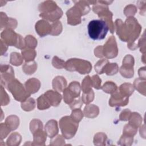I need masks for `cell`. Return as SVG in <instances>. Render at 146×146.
<instances>
[{"label": "cell", "mask_w": 146, "mask_h": 146, "mask_svg": "<svg viewBox=\"0 0 146 146\" xmlns=\"http://www.w3.org/2000/svg\"><path fill=\"white\" fill-rule=\"evenodd\" d=\"M67 88L75 98L79 97L81 91V86L78 82L74 81L71 82L67 87Z\"/></svg>", "instance_id": "obj_34"}, {"label": "cell", "mask_w": 146, "mask_h": 146, "mask_svg": "<svg viewBox=\"0 0 146 146\" xmlns=\"http://www.w3.org/2000/svg\"><path fill=\"white\" fill-rule=\"evenodd\" d=\"M67 83L66 79L62 76H56L52 82V86L54 90L60 92L67 87Z\"/></svg>", "instance_id": "obj_20"}, {"label": "cell", "mask_w": 146, "mask_h": 146, "mask_svg": "<svg viewBox=\"0 0 146 146\" xmlns=\"http://www.w3.org/2000/svg\"><path fill=\"white\" fill-rule=\"evenodd\" d=\"M129 102V97L121 94L118 89L112 94L109 100V106L111 107H124Z\"/></svg>", "instance_id": "obj_11"}, {"label": "cell", "mask_w": 146, "mask_h": 146, "mask_svg": "<svg viewBox=\"0 0 146 146\" xmlns=\"http://www.w3.org/2000/svg\"><path fill=\"white\" fill-rule=\"evenodd\" d=\"M95 56L97 58H102L104 57L103 53V46H98L94 50Z\"/></svg>", "instance_id": "obj_60"}, {"label": "cell", "mask_w": 146, "mask_h": 146, "mask_svg": "<svg viewBox=\"0 0 146 146\" xmlns=\"http://www.w3.org/2000/svg\"><path fill=\"white\" fill-rule=\"evenodd\" d=\"M83 103L82 100V99L79 97L78 99H74V100L69 105H70V108L72 110L75 109L80 108L82 106Z\"/></svg>", "instance_id": "obj_55"}, {"label": "cell", "mask_w": 146, "mask_h": 146, "mask_svg": "<svg viewBox=\"0 0 146 146\" xmlns=\"http://www.w3.org/2000/svg\"><path fill=\"white\" fill-rule=\"evenodd\" d=\"M37 108L39 110H44L49 108L51 106L44 94L39 96L36 99Z\"/></svg>", "instance_id": "obj_31"}, {"label": "cell", "mask_w": 146, "mask_h": 146, "mask_svg": "<svg viewBox=\"0 0 146 146\" xmlns=\"http://www.w3.org/2000/svg\"><path fill=\"white\" fill-rule=\"evenodd\" d=\"M117 85L112 81H107L105 82L101 88L103 92L109 94H112L117 90Z\"/></svg>", "instance_id": "obj_36"}, {"label": "cell", "mask_w": 146, "mask_h": 146, "mask_svg": "<svg viewBox=\"0 0 146 146\" xmlns=\"http://www.w3.org/2000/svg\"><path fill=\"white\" fill-rule=\"evenodd\" d=\"M145 3L146 2L143 1H139L137 2V6L140 9V14L141 15H145Z\"/></svg>", "instance_id": "obj_59"}, {"label": "cell", "mask_w": 146, "mask_h": 146, "mask_svg": "<svg viewBox=\"0 0 146 146\" xmlns=\"http://www.w3.org/2000/svg\"><path fill=\"white\" fill-rule=\"evenodd\" d=\"M88 34L93 40H102L105 38L108 27L107 23L102 19H94L88 24Z\"/></svg>", "instance_id": "obj_2"}, {"label": "cell", "mask_w": 146, "mask_h": 146, "mask_svg": "<svg viewBox=\"0 0 146 146\" xmlns=\"http://www.w3.org/2000/svg\"><path fill=\"white\" fill-rule=\"evenodd\" d=\"M137 46H138V47L140 48V52H142L143 54H145V42L144 33H143L142 37L139 40Z\"/></svg>", "instance_id": "obj_58"}, {"label": "cell", "mask_w": 146, "mask_h": 146, "mask_svg": "<svg viewBox=\"0 0 146 146\" xmlns=\"http://www.w3.org/2000/svg\"><path fill=\"white\" fill-rule=\"evenodd\" d=\"M0 14H1V29H2L3 28H5V29L7 25L9 18L7 16L6 13L3 12L1 11Z\"/></svg>", "instance_id": "obj_56"}, {"label": "cell", "mask_w": 146, "mask_h": 146, "mask_svg": "<svg viewBox=\"0 0 146 146\" xmlns=\"http://www.w3.org/2000/svg\"><path fill=\"white\" fill-rule=\"evenodd\" d=\"M133 141V137L129 136L123 134L119 140H118L117 144L120 145H131Z\"/></svg>", "instance_id": "obj_43"}, {"label": "cell", "mask_w": 146, "mask_h": 146, "mask_svg": "<svg viewBox=\"0 0 146 146\" xmlns=\"http://www.w3.org/2000/svg\"><path fill=\"white\" fill-rule=\"evenodd\" d=\"M43 128V123L41 120L38 119H33L30 123V130L31 133H33L38 129Z\"/></svg>", "instance_id": "obj_44"}, {"label": "cell", "mask_w": 146, "mask_h": 146, "mask_svg": "<svg viewBox=\"0 0 146 146\" xmlns=\"http://www.w3.org/2000/svg\"><path fill=\"white\" fill-rule=\"evenodd\" d=\"M129 124L132 126L138 128L142 123L143 118L137 112H131L129 118L128 119Z\"/></svg>", "instance_id": "obj_27"}, {"label": "cell", "mask_w": 146, "mask_h": 146, "mask_svg": "<svg viewBox=\"0 0 146 146\" xmlns=\"http://www.w3.org/2000/svg\"><path fill=\"white\" fill-rule=\"evenodd\" d=\"M59 127L63 136L66 139L74 137L79 127L78 123L74 121L70 116L62 117L59 122Z\"/></svg>", "instance_id": "obj_6"}, {"label": "cell", "mask_w": 146, "mask_h": 146, "mask_svg": "<svg viewBox=\"0 0 146 146\" xmlns=\"http://www.w3.org/2000/svg\"><path fill=\"white\" fill-rule=\"evenodd\" d=\"M63 99L64 103L69 105L74 100L75 98L66 87L63 91Z\"/></svg>", "instance_id": "obj_46"}, {"label": "cell", "mask_w": 146, "mask_h": 146, "mask_svg": "<svg viewBox=\"0 0 146 146\" xmlns=\"http://www.w3.org/2000/svg\"><path fill=\"white\" fill-rule=\"evenodd\" d=\"M92 11L97 14L100 19L104 21L107 25L110 33L113 34L115 31V25L112 21V13L109 10L107 5L103 4L99 1H96L93 5Z\"/></svg>", "instance_id": "obj_3"}, {"label": "cell", "mask_w": 146, "mask_h": 146, "mask_svg": "<svg viewBox=\"0 0 146 146\" xmlns=\"http://www.w3.org/2000/svg\"><path fill=\"white\" fill-rule=\"evenodd\" d=\"M107 136L103 132H98L94 137V144L97 146H103L106 144Z\"/></svg>", "instance_id": "obj_32"}, {"label": "cell", "mask_w": 146, "mask_h": 146, "mask_svg": "<svg viewBox=\"0 0 146 146\" xmlns=\"http://www.w3.org/2000/svg\"><path fill=\"white\" fill-rule=\"evenodd\" d=\"M117 89L121 94L128 97H129L135 90L133 84L129 83H124L121 84Z\"/></svg>", "instance_id": "obj_28"}, {"label": "cell", "mask_w": 146, "mask_h": 146, "mask_svg": "<svg viewBox=\"0 0 146 146\" xmlns=\"http://www.w3.org/2000/svg\"><path fill=\"white\" fill-rule=\"evenodd\" d=\"M63 30L62 24L60 21H56L51 25V31L50 35L58 36L61 34Z\"/></svg>", "instance_id": "obj_38"}, {"label": "cell", "mask_w": 146, "mask_h": 146, "mask_svg": "<svg viewBox=\"0 0 146 146\" xmlns=\"http://www.w3.org/2000/svg\"><path fill=\"white\" fill-rule=\"evenodd\" d=\"M137 128L132 126L131 124H127L124 125L123 131V134L129 136L133 137L137 133Z\"/></svg>", "instance_id": "obj_47"}, {"label": "cell", "mask_w": 146, "mask_h": 146, "mask_svg": "<svg viewBox=\"0 0 146 146\" xmlns=\"http://www.w3.org/2000/svg\"><path fill=\"white\" fill-rule=\"evenodd\" d=\"M17 25H18V22L15 19L13 18H9L6 29L14 30L17 27Z\"/></svg>", "instance_id": "obj_57"}, {"label": "cell", "mask_w": 146, "mask_h": 146, "mask_svg": "<svg viewBox=\"0 0 146 146\" xmlns=\"http://www.w3.org/2000/svg\"><path fill=\"white\" fill-rule=\"evenodd\" d=\"M35 29L38 35L40 37H43L50 34L51 31V25L47 21L41 19L35 23Z\"/></svg>", "instance_id": "obj_13"}, {"label": "cell", "mask_w": 146, "mask_h": 146, "mask_svg": "<svg viewBox=\"0 0 146 146\" xmlns=\"http://www.w3.org/2000/svg\"><path fill=\"white\" fill-rule=\"evenodd\" d=\"M44 131L47 136L51 139L57 135L59 132V128L56 120L54 119L48 120L44 125Z\"/></svg>", "instance_id": "obj_16"}, {"label": "cell", "mask_w": 146, "mask_h": 146, "mask_svg": "<svg viewBox=\"0 0 146 146\" xmlns=\"http://www.w3.org/2000/svg\"><path fill=\"white\" fill-rule=\"evenodd\" d=\"M38 65L35 61L26 62L22 66V71L26 75H32L37 70Z\"/></svg>", "instance_id": "obj_24"}, {"label": "cell", "mask_w": 146, "mask_h": 146, "mask_svg": "<svg viewBox=\"0 0 146 146\" xmlns=\"http://www.w3.org/2000/svg\"><path fill=\"white\" fill-rule=\"evenodd\" d=\"M64 137L63 135H56L54 137L51 138L50 141V145H65Z\"/></svg>", "instance_id": "obj_49"}, {"label": "cell", "mask_w": 146, "mask_h": 146, "mask_svg": "<svg viewBox=\"0 0 146 146\" xmlns=\"http://www.w3.org/2000/svg\"><path fill=\"white\" fill-rule=\"evenodd\" d=\"M23 59L26 62L33 61L36 56V52L34 49L25 47L21 51Z\"/></svg>", "instance_id": "obj_26"}, {"label": "cell", "mask_w": 146, "mask_h": 146, "mask_svg": "<svg viewBox=\"0 0 146 146\" xmlns=\"http://www.w3.org/2000/svg\"><path fill=\"white\" fill-rule=\"evenodd\" d=\"M94 92L92 89L87 92H83L81 99L83 103L86 104H88L94 100Z\"/></svg>", "instance_id": "obj_42"}, {"label": "cell", "mask_w": 146, "mask_h": 146, "mask_svg": "<svg viewBox=\"0 0 146 146\" xmlns=\"http://www.w3.org/2000/svg\"><path fill=\"white\" fill-rule=\"evenodd\" d=\"M66 62L60 59L57 56H54L52 59V64L56 69H62L65 67Z\"/></svg>", "instance_id": "obj_51"}, {"label": "cell", "mask_w": 146, "mask_h": 146, "mask_svg": "<svg viewBox=\"0 0 146 146\" xmlns=\"http://www.w3.org/2000/svg\"><path fill=\"white\" fill-rule=\"evenodd\" d=\"M67 18V23L71 26H76L79 25L82 22L81 17L82 16L79 10L74 6L66 12Z\"/></svg>", "instance_id": "obj_12"}, {"label": "cell", "mask_w": 146, "mask_h": 146, "mask_svg": "<svg viewBox=\"0 0 146 146\" xmlns=\"http://www.w3.org/2000/svg\"><path fill=\"white\" fill-rule=\"evenodd\" d=\"M21 106L22 109L26 112L33 111L36 106V102L34 98H29L25 101L21 102Z\"/></svg>", "instance_id": "obj_33"}, {"label": "cell", "mask_w": 146, "mask_h": 146, "mask_svg": "<svg viewBox=\"0 0 146 146\" xmlns=\"http://www.w3.org/2000/svg\"><path fill=\"white\" fill-rule=\"evenodd\" d=\"M109 63L107 59H101L98 60L95 64V70L98 74H102L104 73L106 65Z\"/></svg>", "instance_id": "obj_39"}, {"label": "cell", "mask_w": 146, "mask_h": 146, "mask_svg": "<svg viewBox=\"0 0 146 146\" xmlns=\"http://www.w3.org/2000/svg\"><path fill=\"white\" fill-rule=\"evenodd\" d=\"M99 113V108L92 104H87L83 110L84 116L88 118H95Z\"/></svg>", "instance_id": "obj_22"}, {"label": "cell", "mask_w": 146, "mask_h": 146, "mask_svg": "<svg viewBox=\"0 0 146 146\" xmlns=\"http://www.w3.org/2000/svg\"><path fill=\"white\" fill-rule=\"evenodd\" d=\"M10 103V98L2 86H1V104L2 106H7Z\"/></svg>", "instance_id": "obj_50"}, {"label": "cell", "mask_w": 146, "mask_h": 146, "mask_svg": "<svg viewBox=\"0 0 146 146\" xmlns=\"http://www.w3.org/2000/svg\"><path fill=\"white\" fill-rule=\"evenodd\" d=\"M44 95L47 98L51 106L57 107L58 106L62 99L61 94L55 90H48L44 94Z\"/></svg>", "instance_id": "obj_14"}, {"label": "cell", "mask_w": 146, "mask_h": 146, "mask_svg": "<svg viewBox=\"0 0 146 146\" xmlns=\"http://www.w3.org/2000/svg\"><path fill=\"white\" fill-rule=\"evenodd\" d=\"M119 71V66L116 63H108L104 69V73L108 76L115 75Z\"/></svg>", "instance_id": "obj_37"}, {"label": "cell", "mask_w": 146, "mask_h": 146, "mask_svg": "<svg viewBox=\"0 0 146 146\" xmlns=\"http://www.w3.org/2000/svg\"><path fill=\"white\" fill-rule=\"evenodd\" d=\"M65 69L68 71H77L80 74H89L92 70V64L87 60L71 58L66 62Z\"/></svg>", "instance_id": "obj_4"}, {"label": "cell", "mask_w": 146, "mask_h": 146, "mask_svg": "<svg viewBox=\"0 0 146 146\" xmlns=\"http://www.w3.org/2000/svg\"><path fill=\"white\" fill-rule=\"evenodd\" d=\"M6 88L18 102H23L30 96V94L28 93L25 87L15 78L7 84Z\"/></svg>", "instance_id": "obj_7"}, {"label": "cell", "mask_w": 146, "mask_h": 146, "mask_svg": "<svg viewBox=\"0 0 146 146\" xmlns=\"http://www.w3.org/2000/svg\"><path fill=\"white\" fill-rule=\"evenodd\" d=\"M11 131H14L17 129L19 125V119L16 115H10L7 116L5 122Z\"/></svg>", "instance_id": "obj_23"}, {"label": "cell", "mask_w": 146, "mask_h": 146, "mask_svg": "<svg viewBox=\"0 0 146 146\" xmlns=\"http://www.w3.org/2000/svg\"><path fill=\"white\" fill-rule=\"evenodd\" d=\"M131 111L129 109H125L121 111L119 115V120L121 121H128L131 115Z\"/></svg>", "instance_id": "obj_54"}, {"label": "cell", "mask_w": 146, "mask_h": 146, "mask_svg": "<svg viewBox=\"0 0 146 146\" xmlns=\"http://www.w3.org/2000/svg\"><path fill=\"white\" fill-rule=\"evenodd\" d=\"M58 7V5L54 1H46L39 5L38 10L42 14H48L54 11Z\"/></svg>", "instance_id": "obj_19"}, {"label": "cell", "mask_w": 146, "mask_h": 146, "mask_svg": "<svg viewBox=\"0 0 146 146\" xmlns=\"http://www.w3.org/2000/svg\"><path fill=\"white\" fill-rule=\"evenodd\" d=\"M115 30H116V33L120 39L123 42H127L128 36L127 34L126 29L124 22L122 20L117 19L115 22Z\"/></svg>", "instance_id": "obj_15"}, {"label": "cell", "mask_w": 146, "mask_h": 146, "mask_svg": "<svg viewBox=\"0 0 146 146\" xmlns=\"http://www.w3.org/2000/svg\"><path fill=\"white\" fill-rule=\"evenodd\" d=\"M21 135L18 132H13L7 138L6 145L8 146H18L21 144Z\"/></svg>", "instance_id": "obj_25"}, {"label": "cell", "mask_w": 146, "mask_h": 146, "mask_svg": "<svg viewBox=\"0 0 146 146\" xmlns=\"http://www.w3.org/2000/svg\"><path fill=\"white\" fill-rule=\"evenodd\" d=\"M133 86L134 88H135L139 92L143 94L144 96L145 95L146 81L145 79L140 78L136 79L133 82Z\"/></svg>", "instance_id": "obj_30"}, {"label": "cell", "mask_w": 146, "mask_h": 146, "mask_svg": "<svg viewBox=\"0 0 146 146\" xmlns=\"http://www.w3.org/2000/svg\"><path fill=\"white\" fill-rule=\"evenodd\" d=\"M1 84L6 88L7 84L15 79L14 71L11 66L8 64H1Z\"/></svg>", "instance_id": "obj_10"}, {"label": "cell", "mask_w": 146, "mask_h": 146, "mask_svg": "<svg viewBox=\"0 0 146 146\" xmlns=\"http://www.w3.org/2000/svg\"><path fill=\"white\" fill-rule=\"evenodd\" d=\"M11 132V130L8 127L5 123H2L0 124V138L1 140L5 139L9 133Z\"/></svg>", "instance_id": "obj_52"}, {"label": "cell", "mask_w": 146, "mask_h": 146, "mask_svg": "<svg viewBox=\"0 0 146 146\" xmlns=\"http://www.w3.org/2000/svg\"><path fill=\"white\" fill-rule=\"evenodd\" d=\"M25 41L26 44V47L27 48L34 49L36 47L38 42L37 39L31 35H26L25 38Z\"/></svg>", "instance_id": "obj_41"}, {"label": "cell", "mask_w": 146, "mask_h": 146, "mask_svg": "<svg viewBox=\"0 0 146 146\" xmlns=\"http://www.w3.org/2000/svg\"><path fill=\"white\" fill-rule=\"evenodd\" d=\"M1 38L7 46H14L21 50L26 47L25 39L13 30L5 29L1 34Z\"/></svg>", "instance_id": "obj_5"}, {"label": "cell", "mask_w": 146, "mask_h": 146, "mask_svg": "<svg viewBox=\"0 0 146 146\" xmlns=\"http://www.w3.org/2000/svg\"><path fill=\"white\" fill-rule=\"evenodd\" d=\"M135 64L134 58L130 54L126 55L122 62V66L119 68V72L125 78H131L134 75L133 66Z\"/></svg>", "instance_id": "obj_8"}, {"label": "cell", "mask_w": 146, "mask_h": 146, "mask_svg": "<svg viewBox=\"0 0 146 146\" xmlns=\"http://www.w3.org/2000/svg\"><path fill=\"white\" fill-rule=\"evenodd\" d=\"M92 83L91 80V77L87 75L83 79L81 85V89L83 92H87L92 90Z\"/></svg>", "instance_id": "obj_40"}, {"label": "cell", "mask_w": 146, "mask_h": 146, "mask_svg": "<svg viewBox=\"0 0 146 146\" xmlns=\"http://www.w3.org/2000/svg\"><path fill=\"white\" fill-rule=\"evenodd\" d=\"M63 15V11L58 6L57 9L53 12L48 14H42L40 13L39 17L43 18L44 20L48 21L50 22H56L58 21Z\"/></svg>", "instance_id": "obj_21"}, {"label": "cell", "mask_w": 146, "mask_h": 146, "mask_svg": "<svg viewBox=\"0 0 146 146\" xmlns=\"http://www.w3.org/2000/svg\"><path fill=\"white\" fill-rule=\"evenodd\" d=\"M138 74L139 78L145 79V67H143L140 68L138 70Z\"/></svg>", "instance_id": "obj_62"}, {"label": "cell", "mask_w": 146, "mask_h": 146, "mask_svg": "<svg viewBox=\"0 0 146 146\" xmlns=\"http://www.w3.org/2000/svg\"><path fill=\"white\" fill-rule=\"evenodd\" d=\"M124 23L128 36L127 47L131 50H135L138 48L137 44L135 43V41L140 34L141 26L133 17H128Z\"/></svg>", "instance_id": "obj_1"}, {"label": "cell", "mask_w": 146, "mask_h": 146, "mask_svg": "<svg viewBox=\"0 0 146 146\" xmlns=\"http://www.w3.org/2000/svg\"><path fill=\"white\" fill-rule=\"evenodd\" d=\"M103 56L106 59H112L117 56L118 48L116 38L114 36H110L103 46Z\"/></svg>", "instance_id": "obj_9"}, {"label": "cell", "mask_w": 146, "mask_h": 146, "mask_svg": "<svg viewBox=\"0 0 146 146\" xmlns=\"http://www.w3.org/2000/svg\"><path fill=\"white\" fill-rule=\"evenodd\" d=\"M137 11V7L135 5L129 4L125 7L124 9V14L127 18L132 17L135 15Z\"/></svg>", "instance_id": "obj_48"}, {"label": "cell", "mask_w": 146, "mask_h": 146, "mask_svg": "<svg viewBox=\"0 0 146 146\" xmlns=\"http://www.w3.org/2000/svg\"><path fill=\"white\" fill-rule=\"evenodd\" d=\"M23 58L20 53L13 52L10 54V63L15 66H19L23 63Z\"/></svg>", "instance_id": "obj_35"}, {"label": "cell", "mask_w": 146, "mask_h": 146, "mask_svg": "<svg viewBox=\"0 0 146 146\" xmlns=\"http://www.w3.org/2000/svg\"><path fill=\"white\" fill-rule=\"evenodd\" d=\"M33 143L34 145L42 146L45 145V142L47 140V135L45 131L42 129H38L33 133Z\"/></svg>", "instance_id": "obj_17"}, {"label": "cell", "mask_w": 146, "mask_h": 146, "mask_svg": "<svg viewBox=\"0 0 146 146\" xmlns=\"http://www.w3.org/2000/svg\"><path fill=\"white\" fill-rule=\"evenodd\" d=\"M1 43V55H3L7 50L8 46L2 40H0Z\"/></svg>", "instance_id": "obj_61"}, {"label": "cell", "mask_w": 146, "mask_h": 146, "mask_svg": "<svg viewBox=\"0 0 146 146\" xmlns=\"http://www.w3.org/2000/svg\"><path fill=\"white\" fill-rule=\"evenodd\" d=\"M70 116L74 121L79 123L83 118V112H82L80 108L72 110Z\"/></svg>", "instance_id": "obj_45"}, {"label": "cell", "mask_w": 146, "mask_h": 146, "mask_svg": "<svg viewBox=\"0 0 146 146\" xmlns=\"http://www.w3.org/2000/svg\"><path fill=\"white\" fill-rule=\"evenodd\" d=\"M92 87L96 90H100L102 88V80L98 75H94L91 77Z\"/></svg>", "instance_id": "obj_53"}, {"label": "cell", "mask_w": 146, "mask_h": 146, "mask_svg": "<svg viewBox=\"0 0 146 146\" xmlns=\"http://www.w3.org/2000/svg\"><path fill=\"white\" fill-rule=\"evenodd\" d=\"M74 3V6H75L79 10L82 16L87 14L90 12L91 8L88 1H75Z\"/></svg>", "instance_id": "obj_29"}, {"label": "cell", "mask_w": 146, "mask_h": 146, "mask_svg": "<svg viewBox=\"0 0 146 146\" xmlns=\"http://www.w3.org/2000/svg\"><path fill=\"white\" fill-rule=\"evenodd\" d=\"M40 86L41 84L39 80L35 78L28 79L25 83V87L30 95L37 92L40 89Z\"/></svg>", "instance_id": "obj_18"}]
</instances>
